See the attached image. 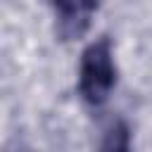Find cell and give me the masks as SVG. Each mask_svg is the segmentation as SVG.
<instances>
[{"label": "cell", "instance_id": "6da1fadb", "mask_svg": "<svg viewBox=\"0 0 152 152\" xmlns=\"http://www.w3.org/2000/svg\"><path fill=\"white\" fill-rule=\"evenodd\" d=\"M116 83V66L112 57V45L107 38H100L90 48H86L78 69V90L81 97L90 107H100L107 102L112 88Z\"/></svg>", "mask_w": 152, "mask_h": 152}, {"label": "cell", "instance_id": "7a4b0ae2", "mask_svg": "<svg viewBox=\"0 0 152 152\" xmlns=\"http://www.w3.org/2000/svg\"><path fill=\"white\" fill-rule=\"evenodd\" d=\"M50 5L57 14L59 33L64 38H78L88 28L97 0H50Z\"/></svg>", "mask_w": 152, "mask_h": 152}]
</instances>
